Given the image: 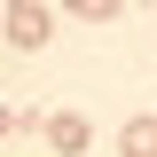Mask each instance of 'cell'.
<instances>
[{
    "mask_svg": "<svg viewBox=\"0 0 157 157\" xmlns=\"http://www.w3.org/2000/svg\"><path fill=\"white\" fill-rule=\"evenodd\" d=\"M63 8H71V16H86V24H110L126 0H63Z\"/></svg>",
    "mask_w": 157,
    "mask_h": 157,
    "instance_id": "obj_4",
    "label": "cell"
},
{
    "mask_svg": "<svg viewBox=\"0 0 157 157\" xmlns=\"http://www.w3.org/2000/svg\"><path fill=\"white\" fill-rule=\"evenodd\" d=\"M39 134H47V149H55V157H86V141H94L78 110H47V118H39Z\"/></svg>",
    "mask_w": 157,
    "mask_h": 157,
    "instance_id": "obj_2",
    "label": "cell"
},
{
    "mask_svg": "<svg viewBox=\"0 0 157 157\" xmlns=\"http://www.w3.org/2000/svg\"><path fill=\"white\" fill-rule=\"evenodd\" d=\"M118 149H126V157H157V118H126Z\"/></svg>",
    "mask_w": 157,
    "mask_h": 157,
    "instance_id": "obj_3",
    "label": "cell"
},
{
    "mask_svg": "<svg viewBox=\"0 0 157 157\" xmlns=\"http://www.w3.org/2000/svg\"><path fill=\"white\" fill-rule=\"evenodd\" d=\"M55 16L39 8V0H8V47H47Z\"/></svg>",
    "mask_w": 157,
    "mask_h": 157,
    "instance_id": "obj_1",
    "label": "cell"
},
{
    "mask_svg": "<svg viewBox=\"0 0 157 157\" xmlns=\"http://www.w3.org/2000/svg\"><path fill=\"white\" fill-rule=\"evenodd\" d=\"M8 134H16V110H8V102H0V141H8Z\"/></svg>",
    "mask_w": 157,
    "mask_h": 157,
    "instance_id": "obj_5",
    "label": "cell"
}]
</instances>
